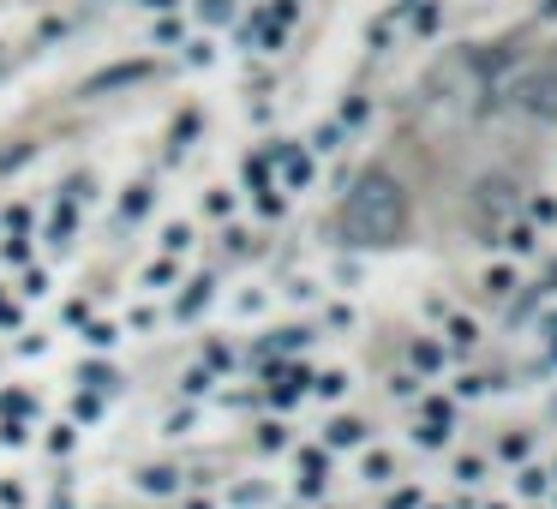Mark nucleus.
Wrapping results in <instances>:
<instances>
[{
    "label": "nucleus",
    "mask_w": 557,
    "mask_h": 509,
    "mask_svg": "<svg viewBox=\"0 0 557 509\" xmlns=\"http://www.w3.org/2000/svg\"><path fill=\"white\" fill-rule=\"evenodd\" d=\"M408 228V192L390 168H366L354 192L342 198V234L354 246H390Z\"/></svg>",
    "instance_id": "1"
}]
</instances>
